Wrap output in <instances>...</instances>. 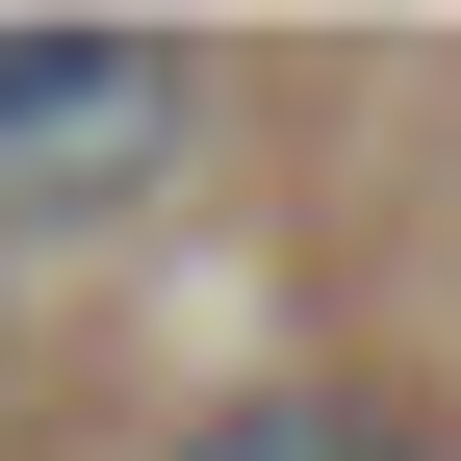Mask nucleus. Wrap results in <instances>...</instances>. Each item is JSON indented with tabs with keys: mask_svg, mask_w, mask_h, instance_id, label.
<instances>
[{
	"mask_svg": "<svg viewBox=\"0 0 461 461\" xmlns=\"http://www.w3.org/2000/svg\"><path fill=\"white\" fill-rule=\"evenodd\" d=\"M205 129V51L154 26H0V205H129Z\"/></svg>",
	"mask_w": 461,
	"mask_h": 461,
	"instance_id": "f257e3e1",
	"label": "nucleus"
},
{
	"mask_svg": "<svg viewBox=\"0 0 461 461\" xmlns=\"http://www.w3.org/2000/svg\"><path fill=\"white\" fill-rule=\"evenodd\" d=\"M180 461H461V436H411V411H359V384H257V411H205Z\"/></svg>",
	"mask_w": 461,
	"mask_h": 461,
	"instance_id": "f03ea898",
	"label": "nucleus"
}]
</instances>
